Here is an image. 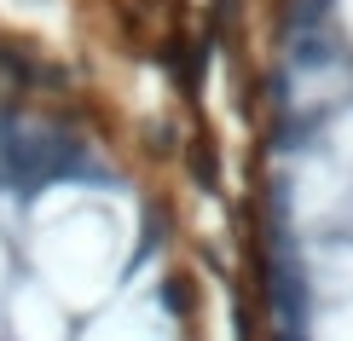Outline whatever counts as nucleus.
<instances>
[{"instance_id":"nucleus-2","label":"nucleus","mask_w":353,"mask_h":341,"mask_svg":"<svg viewBox=\"0 0 353 341\" xmlns=\"http://www.w3.org/2000/svg\"><path fill=\"white\" fill-rule=\"evenodd\" d=\"M347 6H353V0H347Z\"/></svg>"},{"instance_id":"nucleus-1","label":"nucleus","mask_w":353,"mask_h":341,"mask_svg":"<svg viewBox=\"0 0 353 341\" xmlns=\"http://www.w3.org/2000/svg\"><path fill=\"white\" fill-rule=\"evenodd\" d=\"M330 139H336V156H342L347 168H353V110L342 116V122H336V133H330Z\"/></svg>"}]
</instances>
